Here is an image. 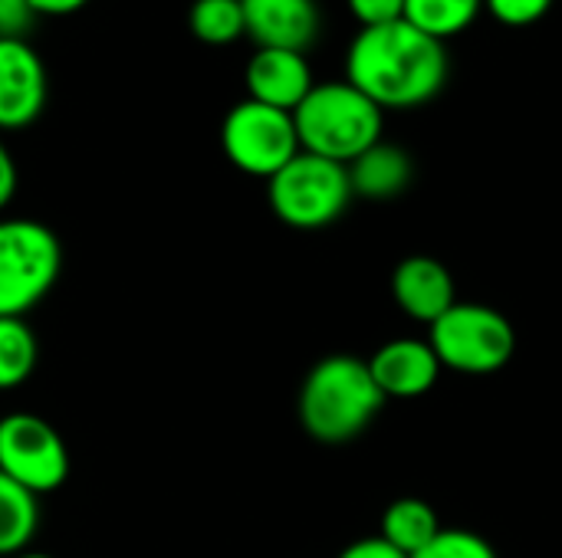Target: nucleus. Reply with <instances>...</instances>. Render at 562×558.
Wrapping results in <instances>:
<instances>
[{
	"label": "nucleus",
	"mask_w": 562,
	"mask_h": 558,
	"mask_svg": "<svg viewBox=\"0 0 562 558\" xmlns=\"http://www.w3.org/2000/svg\"><path fill=\"white\" fill-rule=\"evenodd\" d=\"M553 3H557V0H484L487 13H491L497 23L514 26V30L540 23V20L550 13Z\"/></svg>",
	"instance_id": "412c9836"
},
{
	"label": "nucleus",
	"mask_w": 562,
	"mask_h": 558,
	"mask_svg": "<svg viewBox=\"0 0 562 558\" xmlns=\"http://www.w3.org/2000/svg\"><path fill=\"white\" fill-rule=\"evenodd\" d=\"M392 296L405 316H412L415 322H425V326L438 322L458 303L454 276L435 257L402 260L392 273Z\"/></svg>",
	"instance_id": "ddd939ff"
},
{
	"label": "nucleus",
	"mask_w": 562,
	"mask_h": 558,
	"mask_svg": "<svg viewBox=\"0 0 562 558\" xmlns=\"http://www.w3.org/2000/svg\"><path fill=\"white\" fill-rule=\"evenodd\" d=\"M339 558H408L405 553H398L395 546H389L382 536H369V539H359L352 546H346Z\"/></svg>",
	"instance_id": "b1692460"
},
{
	"label": "nucleus",
	"mask_w": 562,
	"mask_h": 558,
	"mask_svg": "<svg viewBox=\"0 0 562 558\" xmlns=\"http://www.w3.org/2000/svg\"><path fill=\"white\" fill-rule=\"evenodd\" d=\"M412 558H497L494 546L471 529H441L422 553Z\"/></svg>",
	"instance_id": "aec40b11"
},
{
	"label": "nucleus",
	"mask_w": 562,
	"mask_h": 558,
	"mask_svg": "<svg viewBox=\"0 0 562 558\" xmlns=\"http://www.w3.org/2000/svg\"><path fill=\"white\" fill-rule=\"evenodd\" d=\"M188 26L207 46H231L247 36L240 0H194L188 10Z\"/></svg>",
	"instance_id": "a211bd4d"
},
{
	"label": "nucleus",
	"mask_w": 562,
	"mask_h": 558,
	"mask_svg": "<svg viewBox=\"0 0 562 558\" xmlns=\"http://www.w3.org/2000/svg\"><path fill=\"white\" fill-rule=\"evenodd\" d=\"M244 82L247 99L283 112H296L316 86L306 53L296 49H254L244 69Z\"/></svg>",
	"instance_id": "9b49d317"
},
{
	"label": "nucleus",
	"mask_w": 562,
	"mask_h": 558,
	"mask_svg": "<svg viewBox=\"0 0 562 558\" xmlns=\"http://www.w3.org/2000/svg\"><path fill=\"white\" fill-rule=\"evenodd\" d=\"M484 10V0H405V20L435 39L464 33Z\"/></svg>",
	"instance_id": "f3484780"
},
{
	"label": "nucleus",
	"mask_w": 562,
	"mask_h": 558,
	"mask_svg": "<svg viewBox=\"0 0 562 558\" xmlns=\"http://www.w3.org/2000/svg\"><path fill=\"white\" fill-rule=\"evenodd\" d=\"M49 99V76L26 39H0V132L33 125Z\"/></svg>",
	"instance_id": "1a4fd4ad"
},
{
	"label": "nucleus",
	"mask_w": 562,
	"mask_h": 558,
	"mask_svg": "<svg viewBox=\"0 0 562 558\" xmlns=\"http://www.w3.org/2000/svg\"><path fill=\"white\" fill-rule=\"evenodd\" d=\"M221 148L227 161L254 178H273L303 148L296 135L293 112L244 99L221 122Z\"/></svg>",
	"instance_id": "0eeeda50"
},
{
	"label": "nucleus",
	"mask_w": 562,
	"mask_h": 558,
	"mask_svg": "<svg viewBox=\"0 0 562 558\" xmlns=\"http://www.w3.org/2000/svg\"><path fill=\"white\" fill-rule=\"evenodd\" d=\"M369 372L385 398H422L441 378V362L428 339H392L372 358Z\"/></svg>",
	"instance_id": "f8f14e48"
},
{
	"label": "nucleus",
	"mask_w": 562,
	"mask_h": 558,
	"mask_svg": "<svg viewBox=\"0 0 562 558\" xmlns=\"http://www.w3.org/2000/svg\"><path fill=\"white\" fill-rule=\"evenodd\" d=\"M36 335L23 319H0V391L20 388L36 368Z\"/></svg>",
	"instance_id": "6ab92c4d"
},
{
	"label": "nucleus",
	"mask_w": 562,
	"mask_h": 558,
	"mask_svg": "<svg viewBox=\"0 0 562 558\" xmlns=\"http://www.w3.org/2000/svg\"><path fill=\"white\" fill-rule=\"evenodd\" d=\"M273 214L296 230H319L342 217L352 201L349 168L310 151H300L267 181Z\"/></svg>",
	"instance_id": "39448f33"
},
{
	"label": "nucleus",
	"mask_w": 562,
	"mask_h": 558,
	"mask_svg": "<svg viewBox=\"0 0 562 558\" xmlns=\"http://www.w3.org/2000/svg\"><path fill=\"white\" fill-rule=\"evenodd\" d=\"M0 474L33 497L53 493L69 477L66 441L40 414H7L0 418Z\"/></svg>",
	"instance_id": "6e6552de"
},
{
	"label": "nucleus",
	"mask_w": 562,
	"mask_h": 558,
	"mask_svg": "<svg viewBox=\"0 0 562 558\" xmlns=\"http://www.w3.org/2000/svg\"><path fill=\"white\" fill-rule=\"evenodd\" d=\"M349 168V181H352V194L366 197V201H392L402 191H408L412 184V158L402 145L392 141H379L369 151H362Z\"/></svg>",
	"instance_id": "4468645a"
},
{
	"label": "nucleus",
	"mask_w": 562,
	"mask_h": 558,
	"mask_svg": "<svg viewBox=\"0 0 562 558\" xmlns=\"http://www.w3.org/2000/svg\"><path fill=\"white\" fill-rule=\"evenodd\" d=\"M438 533H441L438 513L431 510V503H425L418 497H402L382 513V533L379 536L408 558L422 553Z\"/></svg>",
	"instance_id": "2eb2a0df"
},
{
	"label": "nucleus",
	"mask_w": 562,
	"mask_h": 558,
	"mask_svg": "<svg viewBox=\"0 0 562 558\" xmlns=\"http://www.w3.org/2000/svg\"><path fill=\"white\" fill-rule=\"evenodd\" d=\"M40 526V503L30 490L0 474V558L26 553Z\"/></svg>",
	"instance_id": "dca6fc26"
},
{
	"label": "nucleus",
	"mask_w": 562,
	"mask_h": 558,
	"mask_svg": "<svg viewBox=\"0 0 562 558\" xmlns=\"http://www.w3.org/2000/svg\"><path fill=\"white\" fill-rule=\"evenodd\" d=\"M346 7L359 20L362 30L405 20V0H346Z\"/></svg>",
	"instance_id": "4be33fe9"
},
{
	"label": "nucleus",
	"mask_w": 562,
	"mask_h": 558,
	"mask_svg": "<svg viewBox=\"0 0 562 558\" xmlns=\"http://www.w3.org/2000/svg\"><path fill=\"white\" fill-rule=\"evenodd\" d=\"M36 16L30 0H0V39H26Z\"/></svg>",
	"instance_id": "5701e85b"
},
{
	"label": "nucleus",
	"mask_w": 562,
	"mask_h": 558,
	"mask_svg": "<svg viewBox=\"0 0 562 558\" xmlns=\"http://www.w3.org/2000/svg\"><path fill=\"white\" fill-rule=\"evenodd\" d=\"M300 148L339 164H352L362 151L382 141L385 112L349 79L316 82L293 112Z\"/></svg>",
	"instance_id": "7ed1b4c3"
},
{
	"label": "nucleus",
	"mask_w": 562,
	"mask_h": 558,
	"mask_svg": "<svg viewBox=\"0 0 562 558\" xmlns=\"http://www.w3.org/2000/svg\"><path fill=\"white\" fill-rule=\"evenodd\" d=\"M346 79L382 112L418 109L448 82V49L408 20L366 26L346 49Z\"/></svg>",
	"instance_id": "f257e3e1"
},
{
	"label": "nucleus",
	"mask_w": 562,
	"mask_h": 558,
	"mask_svg": "<svg viewBox=\"0 0 562 558\" xmlns=\"http://www.w3.org/2000/svg\"><path fill=\"white\" fill-rule=\"evenodd\" d=\"M428 329V342L441 368L461 375H494L517 352V332L510 319L481 303H454Z\"/></svg>",
	"instance_id": "423d86ee"
},
{
	"label": "nucleus",
	"mask_w": 562,
	"mask_h": 558,
	"mask_svg": "<svg viewBox=\"0 0 562 558\" xmlns=\"http://www.w3.org/2000/svg\"><path fill=\"white\" fill-rule=\"evenodd\" d=\"M247 36L257 49L306 53L323 26L316 0H240Z\"/></svg>",
	"instance_id": "9d476101"
},
{
	"label": "nucleus",
	"mask_w": 562,
	"mask_h": 558,
	"mask_svg": "<svg viewBox=\"0 0 562 558\" xmlns=\"http://www.w3.org/2000/svg\"><path fill=\"white\" fill-rule=\"evenodd\" d=\"M13 194H16V164L0 138V210L13 201Z\"/></svg>",
	"instance_id": "393cba45"
},
{
	"label": "nucleus",
	"mask_w": 562,
	"mask_h": 558,
	"mask_svg": "<svg viewBox=\"0 0 562 558\" xmlns=\"http://www.w3.org/2000/svg\"><path fill=\"white\" fill-rule=\"evenodd\" d=\"M30 3L40 16H66V13L82 10L89 0H30Z\"/></svg>",
	"instance_id": "a878e982"
},
{
	"label": "nucleus",
	"mask_w": 562,
	"mask_h": 558,
	"mask_svg": "<svg viewBox=\"0 0 562 558\" xmlns=\"http://www.w3.org/2000/svg\"><path fill=\"white\" fill-rule=\"evenodd\" d=\"M59 237L30 217H0V319H23L56 286Z\"/></svg>",
	"instance_id": "20e7f679"
},
{
	"label": "nucleus",
	"mask_w": 562,
	"mask_h": 558,
	"mask_svg": "<svg viewBox=\"0 0 562 558\" xmlns=\"http://www.w3.org/2000/svg\"><path fill=\"white\" fill-rule=\"evenodd\" d=\"M13 558H53V556H46V553H20V556H13Z\"/></svg>",
	"instance_id": "bb28decb"
},
{
	"label": "nucleus",
	"mask_w": 562,
	"mask_h": 558,
	"mask_svg": "<svg viewBox=\"0 0 562 558\" xmlns=\"http://www.w3.org/2000/svg\"><path fill=\"white\" fill-rule=\"evenodd\" d=\"M389 398L379 391L369 362L329 355L310 368L300 388V424L319 444H346L359 437Z\"/></svg>",
	"instance_id": "f03ea898"
}]
</instances>
